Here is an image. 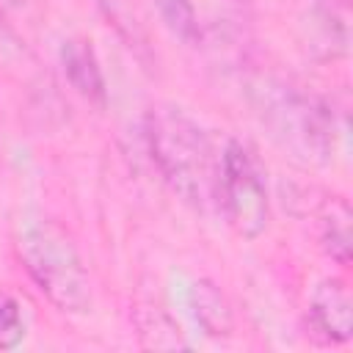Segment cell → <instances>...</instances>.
Returning a JSON list of instances; mask_svg holds the SVG:
<instances>
[{"label": "cell", "instance_id": "obj_1", "mask_svg": "<svg viewBox=\"0 0 353 353\" xmlns=\"http://www.w3.org/2000/svg\"><path fill=\"white\" fill-rule=\"evenodd\" d=\"M146 141L160 176L190 207L218 204L221 160L204 130L176 108H152L146 116Z\"/></svg>", "mask_w": 353, "mask_h": 353}, {"label": "cell", "instance_id": "obj_2", "mask_svg": "<svg viewBox=\"0 0 353 353\" xmlns=\"http://www.w3.org/2000/svg\"><path fill=\"white\" fill-rule=\"evenodd\" d=\"M19 259L39 292L61 312L83 314L91 306V281L69 234L52 221L19 234Z\"/></svg>", "mask_w": 353, "mask_h": 353}, {"label": "cell", "instance_id": "obj_3", "mask_svg": "<svg viewBox=\"0 0 353 353\" xmlns=\"http://www.w3.org/2000/svg\"><path fill=\"white\" fill-rule=\"evenodd\" d=\"M262 121L273 141L298 163L320 165L331 154V121L323 108L290 88L262 91Z\"/></svg>", "mask_w": 353, "mask_h": 353}, {"label": "cell", "instance_id": "obj_4", "mask_svg": "<svg viewBox=\"0 0 353 353\" xmlns=\"http://www.w3.org/2000/svg\"><path fill=\"white\" fill-rule=\"evenodd\" d=\"M218 207L223 210L232 229L245 240H254L268 229L270 204L262 174L254 157L237 141H232L221 154Z\"/></svg>", "mask_w": 353, "mask_h": 353}, {"label": "cell", "instance_id": "obj_5", "mask_svg": "<svg viewBox=\"0 0 353 353\" xmlns=\"http://www.w3.org/2000/svg\"><path fill=\"white\" fill-rule=\"evenodd\" d=\"M309 320L328 342H347L353 334V303L345 281L325 279L312 292Z\"/></svg>", "mask_w": 353, "mask_h": 353}, {"label": "cell", "instance_id": "obj_6", "mask_svg": "<svg viewBox=\"0 0 353 353\" xmlns=\"http://www.w3.org/2000/svg\"><path fill=\"white\" fill-rule=\"evenodd\" d=\"M61 63L63 74L72 83V88L85 97L88 102L102 105L105 102V77L97 63V55L85 39H69L61 47Z\"/></svg>", "mask_w": 353, "mask_h": 353}, {"label": "cell", "instance_id": "obj_7", "mask_svg": "<svg viewBox=\"0 0 353 353\" xmlns=\"http://www.w3.org/2000/svg\"><path fill=\"white\" fill-rule=\"evenodd\" d=\"M190 303L196 312V320L201 323V328L207 334H229L232 331V312L229 303L223 301V295L210 284V281H196L190 290Z\"/></svg>", "mask_w": 353, "mask_h": 353}, {"label": "cell", "instance_id": "obj_8", "mask_svg": "<svg viewBox=\"0 0 353 353\" xmlns=\"http://www.w3.org/2000/svg\"><path fill=\"white\" fill-rule=\"evenodd\" d=\"M99 11L105 14V19L116 28V33L127 41L130 50L143 52L149 39H146V25L143 17L135 6V0H97Z\"/></svg>", "mask_w": 353, "mask_h": 353}, {"label": "cell", "instance_id": "obj_9", "mask_svg": "<svg viewBox=\"0 0 353 353\" xmlns=\"http://www.w3.org/2000/svg\"><path fill=\"white\" fill-rule=\"evenodd\" d=\"M323 248L334 262H350V210L345 201L331 204V215L323 223Z\"/></svg>", "mask_w": 353, "mask_h": 353}, {"label": "cell", "instance_id": "obj_10", "mask_svg": "<svg viewBox=\"0 0 353 353\" xmlns=\"http://www.w3.org/2000/svg\"><path fill=\"white\" fill-rule=\"evenodd\" d=\"M157 11L165 28L176 39H182L185 44L199 41V17L193 8V0H157Z\"/></svg>", "mask_w": 353, "mask_h": 353}, {"label": "cell", "instance_id": "obj_11", "mask_svg": "<svg viewBox=\"0 0 353 353\" xmlns=\"http://www.w3.org/2000/svg\"><path fill=\"white\" fill-rule=\"evenodd\" d=\"M309 17L323 33L345 50L347 44V0H309Z\"/></svg>", "mask_w": 353, "mask_h": 353}, {"label": "cell", "instance_id": "obj_12", "mask_svg": "<svg viewBox=\"0 0 353 353\" xmlns=\"http://www.w3.org/2000/svg\"><path fill=\"white\" fill-rule=\"evenodd\" d=\"M25 339V320L19 303L8 295H0V350H14Z\"/></svg>", "mask_w": 353, "mask_h": 353}, {"label": "cell", "instance_id": "obj_13", "mask_svg": "<svg viewBox=\"0 0 353 353\" xmlns=\"http://www.w3.org/2000/svg\"><path fill=\"white\" fill-rule=\"evenodd\" d=\"M234 3H245V0H234Z\"/></svg>", "mask_w": 353, "mask_h": 353}]
</instances>
